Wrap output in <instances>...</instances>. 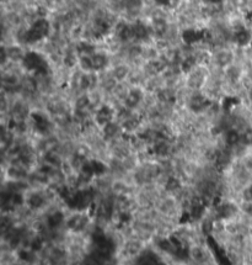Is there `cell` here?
<instances>
[{"mask_svg": "<svg viewBox=\"0 0 252 265\" xmlns=\"http://www.w3.org/2000/svg\"><path fill=\"white\" fill-rule=\"evenodd\" d=\"M110 72L113 76V78H115L118 83L128 82L129 77H131V73H132L131 68H129L127 64H124V63L116 64Z\"/></svg>", "mask_w": 252, "mask_h": 265, "instance_id": "obj_10", "label": "cell"}, {"mask_svg": "<svg viewBox=\"0 0 252 265\" xmlns=\"http://www.w3.org/2000/svg\"><path fill=\"white\" fill-rule=\"evenodd\" d=\"M101 132H102V136H104V139L106 140L107 142H111V141L120 139V137L122 136H126L123 132V128H122L121 123L116 120H113L112 122L107 123L106 126L102 127Z\"/></svg>", "mask_w": 252, "mask_h": 265, "instance_id": "obj_6", "label": "cell"}, {"mask_svg": "<svg viewBox=\"0 0 252 265\" xmlns=\"http://www.w3.org/2000/svg\"><path fill=\"white\" fill-rule=\"evenodd\" d=\"M145 90L140 85H129V89L123 99V105L129 110L139 111L145 99Z\"/></svg>", "mask_w": 252, "mask_h": 265, "instance_id": "obj_4", "label": "cell"}, {"mask_svg": "<svg viewBox=\"0 0 252 265\" xmlns=\"http://www.w3.org/2000/svg\"><path fill=\"white\" fill-rule=\"evenodd\" d=\"M209 72L204 64H198L193 68L190 73L186 74V81L185 85L187 89L192 92H202L206 88L207 83L209 81Z\"/></svg>", "mask_w": 252, "mask_h": 265, "instance_id": "obj_2", "label": "cell"}, {"mask_svg": "<svg viewBox=\"0 0 252 265\" xmlns=\"http://www.w3.org/2000/svg\"><path fill=\"white\" fill-rule=\"evenodd\" d=\"M21 64L25 71L31 74H35V76H42V74L51 73L48 60L38 52H27L25 54L24 59H22Z\"/></svg>", "mask_w": 252, "mask_h": 265, "instance_id": "obj_1", "label": "cell"}, {"mask_svg": "<svg viewBox=\"0 0 252 265\" xmlns=\"http://www.w3.org/2000/svg\"><path fill=\"white\" fill-rule=\"evenodd\" d=\"M214 65L219 70L224 71L225 68H228L229 65L234 64V53L228 49H220L215 53L214 58H213Z\"/></svg>", "mask_w": 252, "mask_h": 265, "instance_id": "obj_7", "label": "cell"}, {"mask_svg": "<svg viewBox=\"0 0 252 265\" xmlns=\"http://www.w3.org/2000/svg\"><path fill=\"white\" fill-rule=\"evenodd\" d=\"M49 23L46 19H38L31 25L29 30L25 34V41L27 43H36L38 41H42L49 34Z\"/></svg>", "mask_w": 252, "mask_h": 265, "instance_id": "obj_3", "label": "cell"}, {"mask_svg": "<svg viewBox=\"0 0 252 265\" xmlns=\"http://www.w3.org/2000/svg\"><path fill=\"white\" fill-rule=\"evenodd\" d=\"M166 29H167V26H166V23L164 20H155L154 30L156 34L162 35L166 31Z\"/></svg>", "mask_w": 252, "mask_h": 265, "instance_id": "obj_15", "label": "cell"}, {"mask_svg": "<svg viewBox=\"0 0 252 265\" xmlns=\"http://www.w3.org/2000/svg\"><path fill=\"white\" fill-rule=\"evenodd\" d=\"M203 2L207 3V4L217 5V4H220V3H223V0H203Z\"/></svg>", "mask_w": 252, "mask_h": 265, "instance_id": "obj_16", "label": "cell"}, {"mask_svg": "<svg viewBox=\"0 0 252 265\" xmlns=\"http://www.w3.org/2000/svg\"><path fill=\"white\" fill-rule=\"evenodd\" d=\"M116 34L122 42H128L134 38V26L126 23H121L116 27Z\"/></svg>", "mask_w": 252, "mask_h": 265, "instance_id": "obj_11", "label": "cell"}, {"mask_svg": "<svg viewBox=\"0 0 252 265\" xmlns=\"http://www.w3.org/2000/svg\"><path fill=\"white\" fill-rule=\"evenodd\" d=\"M239 161L242 164V167L252 174V148H250V150L246 152Z\"/></svg>", "mask_w": 252, "mask_h": 265, "instance_id": "obj_14", "label": "cell"}, {"mask_svg": "<svg viewBox=\"0 0 252 265\" xmlns=\"http://www.w3.org/2000/svg\"><path fill=\"white\" fill-rule=\"evenodd\" d=\"M95 52H96L95 46H94L91 42H89V41H80L75 48V53L77 54V57H88L94 54Z\"/></svg>", "mask_w": 252, "mask_h": 265, "instance_id": "obj_12", "label": "cell"}, {"mask_svg": "<svg viewBox=\"0 0 252 265\" xmlns=\"http://www.w3.org/2000/svg\"><path fill=\"white\" fill-rule=\"evenodd\" d=\"M134 26V40L146 41L150 37V29L143 23H137Z\"/></svg>", "mask_w": 252, "mask_h": 265, "instance_id": "obj_13", "label": "cell"}, {"mask_svg": "<svg viewBox=\"0 0 252 265\" xmlns=\"http://www.w3.org/2000/svg\"><path fill=\"white\" fill-rule=\"evenodd\" d=\"M154 2H156L159 5H167L170 4L171 0H154Z\"/></svg>", "mask_w": 252, "mask_h": 265, "instance_id": "obj_17", "label": "cell"}, {"mask_svg": "<svg viewBox=\"0 0 252 265\" xmlns=\"http://www.w3.org/2000/svg\"><path fill=\"white\" fill-rule=\"evenodd\" d=\"M204 37H206V34H204V31H202V30L187 29L182 32V41H184L187 46L196 45V43L203 41Z\"/></svg>", "mask_w": 252, "mask_h": 265, "instance_id": "obj_9", "label": "cell"}, {"mask_svg": "<svg viewBox=\"0 0 252 265\" xmlns=\"http://www.w3.org/2000/svg\"><path fill=\"white\" fill-rule=\"evenodd\" d=\"M232 40H234V42L236 43L237 46L246 47L251 43L252 35L245 26H242V25H239V26L235 27Z\"/></svg>", "mask_w": 252, "mask_h": 265, "instance_id": "obj_8", "label": "cell"}, {"mask_svg": "<svg viewBox=\"0 0 252 265\" xmlns=\"http://www.w3.org/2000/svg\"><path fill=\"white\" fill-rule=\"evenodd\" d=\"M93 120L94 122L96 123V126L102 128V127L106 126L107 123L112 122L113 120H116V107L107 103L100 105L98 109L95 110V114H94Z\"/></svg>", "mask_w": 252, "mask_h": 265, "instance_id": "obj_5", "label": "cell"}]
</instances>
